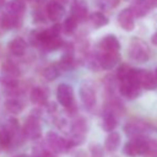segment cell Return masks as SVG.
<instances>
[{
  "instance_id": "6da1fadb",
  "label": "cell",
  "mask_w": 157,
  "mask_h": 157,
  "mask_svg": "<svg viewBox=\"0 0 157 157\" xmlns=\"http://www.w3.org/2000/svg\"><path fill=\"white\" fill-rule=\"evenodd\" d=\"M128 57L138 63H144L151 57V49L145 41L140 37H132L128 45Z\"/></svg>"
},
{
  "instance_id": "7a4b0ae2",
  "label": "cell",
  "mask_w": 157,
  "mask_h": 157,
  "mask_svg": "<svg viewBox=\"0 0 157 157\" xmlns=\"http://www.w3.org/2000/svg\"><path fill=\"white\" fill-rule=\"evenodd\" d=\"M46 144L49 147L48 150L57 154L67 153L72 147H74L70 139L63 138L55 132H48L46 134Z\"/></svg>"
},
{
  "instance_id": "3957f363",
  "label": "cell",
  "mask_w": 157,
  "mask_h": 157,
  "mask_svg": "<svg viewBox=\"0 0 157 157\" xmlns=\"http://www.w3.org/2000/svg\"><path fill=\"white\" fill-rule=\"evenodd\" d=\"M119 91L123 97L129 99V101L136 99L137 97L140 96L141 88L139 87L138 82L135 78V68H132V73L127 78L119 82Z\"/></svg>"
},
{
  "instance_id": "277c9868",
  "label": "cell",
  "mask_w": 157,
  "mask_h": 157,
  "mask_svg": "<svg viewBox=\"0 0 157 157\" xmlns=\"http://www.w3.org/2000/svg\"><path fill=\"white\" fill-rule=\"evenodd\" d=\"M70 132H71V138L68 139L72 141L74 147L80 145L81 143H83V141L86 139V135L88 132L87 120L85 118H82V117H79V118L75 119L72 124H71Z\"/></svg>"
},
{
  "instance_id": "5b68a950",
  "label": "cell",
  "mask_w": 157,
  "mask_h": 157,
  "mask_svg": "<svg viewBox=\"0 0 157 157\" xmlns=\"http://www.w3.org/2000/svg\"><path fill=\"white\" fill-rule=\"evenodd\" d=\"M57 99L59 104L63 106L68 111L74 112L76 110L75 106V97H74V89L72 86L67 83H60L57 88Z\"/></svg>"
},
{
  "instance_id": "8992f818",
  "label": "cell",
  "mask_w": 157,
  "mask_h": 157,
  "mask_svg": "<svg viewBox=\"0 0 157 157\" xmlns=\"http://www.w3.org/2000/svg\"><path fill=\"white\" fill-rule=\"evenodd\" d=\"M79 95H80V99L87 110L91 111L95 106H96L97 103L96 90H95L94 85L91 81L85 80L81 83L80 88H79Z\"/></svg>"
},
{
  "instance_id": "52a82bcc",
  "label": "cell",
  "mask_w": 157,
  "mask_h": 157,
  "mask_svg": "<svg viewBox=\"0 0 157 157\" xmlns=\"http://www.w3.org/2000/svg\"><path fill=\"white\" fill-rule=\"evenodd\" d=\"M21 134L25 138L31 139H39L42 135V126L40 122L39 114H30L27 119L26 122L23 126V130Z\"/></svg>"
},
{
  "instance_id": "ba28073f",
  "label": "cell",
  "mask_w": 157,
  "mask_h": 157,
  "mask_svg": "<svg viewBox=\"0 0 157 157\" xmlns=\"http://www.w3.org/2000/svg\"><path fill=\"white\" fill-rule=\"evenodd\" d=\"M124 132L129 139L144 138L147 137V132H151L152 127L147 123L143 121H129L124 125Z\"/></svg>"
},
{
  "instance_id": "9c48e42d",
  "label": "cell",
  "mask_w": 157,
  "mask_h": 157,
  "mask_svg": "<svg viewBox=\"0 0 157 157\" xmlns=\"http://www.w3.org/2000/svg\"><path fill=\"white\" fill-rule=\"evenodd\" d=\"M147 139V137H144V138L129 139V141H127V142L125 143L124 147H123V153L128 157L144 156Z\"/></svg>"
},
{
  "instance_id": "30bf717a",
  "label": "cell",
  "mask_w": 157,
  "mask_h": 157,
  "mask_svg": "<svg viewBox=\"0 0 157 157\" xmlns=\"http://www.w3.org/2000/svg\"><path fill=\"white\" fill-rule=\"evenodd\" d=\"M135 78H136L141 90L144 89L147 91H151V90H155L157 88L154 74L151 71L135 68Z\"/></svg>"
},
{
  "instance_id": "8fae6325",
  "label": "cell",
  "mask_w": 157,
  "mask_h": 157,
  "mask_svg": "<svg viewBox=\"0 0 157 157\" xmlns=\"http://www.w3.org/2000/svg\"><path fill=\"white\" fill-rule=\"evenodd\" d=\"M99 67L103 70H112L120 62V52H101L97 54Z\"/></svg>"
},
{
  "instance_id": "7c38bea8",
  "label": "cell",
  "mask_w": 157,
  "mask_h": 157,
  "mask_svg": "<svg viewBox=\"0 0 157 157\" xmlns=\"http://www.w3.org/2000/svg\"><path fill=\"white\" fill-rule=\"evenodd\" d=\"M98 49L101 52H120L121 43L116 35L108 34L99 41Z\"/></svg>"
},
{
  "instance_id": "4fadbf2b",
  "label": "cell",
  "mask_w": 157,
  "mask_h": 157,
  "mask_svg": "<svg viewBox=\"0 0 157 157\" xmlns=\"http://www.w3.org/2000/svg\"><path fill=\"white\" fill-rule=\"evenodd\" d=\"M118 23L120 27L126 31H132L135 28V16L129 8L123 9L118 14Z\"/></svg>"
},
{
  "instance_id": "5bb4252c",
  "label": "cell",
  "mask_w": 157,
  "mask_h": 157,
  "mask_svg": "<svg viewBox=\"0 0 157 157\" xmlns=\"http://www.w3.org/2000/svg\"><path fill=\"white\" fill-rule=\"evenodd\" d=\"M64 13H65V9L58 1L54 0L48 2L46 6V14L52 21H59L63 17Z\"/></svg>"
},
{
  "instance_id": "9a60e30c",
  "label": "cell",
  "mask_w": 157,
  "mask_h": 157,
  "mask_svg": "<svg viewBox=\"0 0 157 157\" xmlns=\"http://www.w3.org/2000/svg\"><path fill=\"white\" fill-rule=\"evenodd\" d=\"M71 16L77 21H87V18H89V12H88V8L83 2L75 1L72 4V9H71Z\"/></svg>"
},
{
  "instance_id": "2e32d148",
  "label": "cell",
  "mask_w": 157,
  "mask_h": 157,
  "mask_svg": "<svg viewBox=\"0 0 157 157\" xmlns=\"http://www.w3.org/2000/svg\"><path fill=\"white\" fill-rule=\"evenodd\" d=\"M8 48L13 56L21 57L27 50V43L23 37H15L9 43Z\"/></svg>"
},
{
  "instance_id": "e0dca14e",
  "label": "cell",
  "mask_w": 157,
  "mask_h": 157,
  "mask_svg": "<svg viewBox=\"0 0 157 157\" xmlns=\"http://www.w3.org/2000/svg\"><path fill=\"white\" fill-rule=\"evenodd\" d=\"M48 99V92L42 87H34L30 92V101L33 105H46Z\"/></svg>"
},
{
  "instance_id": "ac0fdd59",
  "label": "cell",
  "mask_w": 157,
  "mask_h": 157,
  "mask_svg": "<svg viewBox=\"0 0 157 157\" xmlns=\"http://www.w3.org/2000/svg\"><path fill=\"white\" fill-rule=\"evenodd\" d=\"M26 10V4L21 0H11L6 6V14L15 17H21Z\"/></svg>"
},
{
  "instance_id": "d6986e66",
  "label": "cell",
  "mask_w": 157,
  "mask_h": 157,
  "mask_svg": "<svg viewBox=\"0 0 157 157\" xmlns=\"http://www.w3.org/2000/svg\"><path fill=\"white\" fill-rule=\"evenodd\" d=\"M121 144V135L118 132H109L105 139V143H104V147L107 152L109 153H113L119 149Z\"/></svg>"
},
{
  "instance_id": "ffe728a7",
  "label": "cell",
  "mask_w": 157,
  "mask_h": 157,
  "mask_svg": "<svg viewBox=\"0 0 157 157\" xmlns=\"http://www.w3.org/2000/svg\"><path fill=\"white\" fill-rule=\"evenodd\" d=\"M129 9L135 17H144L150 12L151 6H149L147 0H135Z\"/></svg>"
},
{
  "instance_id": "44dd1931",
  "label": "cell",
  "mask_w": 157,
  "mask_h": 157,
  "mask_svg": "<svg viewBox=\"0 0 157 157\" xmlns=\"http://www.w3.org/2000/svg\"><path fill=\"white\" fill-rule=\"evenodd\" d=\"M118 126V117L111 112L104 111L103 113V122H101V127L105 132H112L116 127Z\"/></svg>"
},
{
  "instance_id": "7402d4cb",
  "label": "cell",
  "mask_w": 157,
  "mask_h": 157,
  "mask_svg": "<svg viewBox=\"0 0 157 157\" xmlns=\"http://www.w3.org/2000/svg\"><path fill=\"white\" fill-rule=\"evenodd\" d=\"M89 19L91 21L93 28H95V29H99L101 27H105V26H107L109 24V18L104 13L99 12V11L93 12L92 14H90Z\"/></svg>"
},
{
  "instance_id": "603a6c76",
  "label": "cell",
  "mask_w": 157,
  "mask_h": 157,
  "mask_svg": "<svg viewBox=\"0 0 157 157\" xmlns=\"http://www.w3.org/2000/svg\"><path fill=\"white\" fill-rule=\"evenodd\" d=\"M21 17H15L12 15H3V16L0 17V25L1 28L6 30L9 29H14L21 26Z\"/></svg>"
},
{
  "instance_id": "cb8c5ba5",
  "label": "cell",
  "mask_w": 157,
  "mask_h": 157,
  "mask_svg": "<svg viewBox=\"0 0 157 157\" xmlns=\"http://www.w3.org/2000/svg\"><path fill=\"white\" fill-rule=\"evenodd\" d=\"M2 73H3V77L13 79H16L21 74L19 68L17 67L16 64L11 62V61L3 62V64H2Z\"/></svg>"
},
{
  "instance_id": "d4e9b609",
  "label": "cell",
  "mask_w": 157,
  "mask_h": 157,
  "mask_svg": "<svg viewBox=\"0 0 157 157\" xmlns=\"http://www.w3.org/2000/svg\"><path fill=\"white\" fill-rule=\"evenodd\" d=\"M4 108L9 113L19 114L24 109V105L19 99L17 98H9L4 103Z\"/></svg>"
},
{
  "instance_id": "484cf974",
  "label": "cell",
  "mask_w": 157,
  "mask_h": 157,
  "mask_svg": "<svg viewBox=\"0 0 157 157\" xmlns=\"http://www.w3.org/2000/svg\"><path fill=\"white\" fill-rule=\"evenodd\" d=\"M42 46H43L47 52H55V50L62 47L63 41L60 36L49 37V39H47L46 41H44V43L42 44Z\"/></svg>"
},
{
  "instance_id": "4316f807",
  "label": "cell",
  "mask_w": 157,
  "mask_h": 157,
  "mask_svg": "<svg viewBox=\"0 0 157 157\" xmlns=\"http://www.w3.org/2000/svg\"><path fill=\"white\" fill-rule=\"evenodd\" d=\"M13 140H14V137L13 135L6 129L4 126L0 127V147H9L12 144Z\"/></svg>"
},
{
  "instance_id": "83f0119b",
  "label": "cell",
  "mask_w": 157,
  "mask_h": 157,
  "mask_svg": "<svg viewBox=\"0 0 157 157\" xmlns=\"http://www.w3.org/2000/svg\"><path fill=\"white\" fill-rule=\"evenodd\" d=\"M60 72H61L60 68L58 67L57 64H50V65H48L47 67L44 70L43 76L46 80L52 81L56 78H58L59 75H60Z\"/></svg>"
},
{
  "instance_id": "f1b7e54d",
  "label": "cell",
  "mask_w": 157,
  "mask_h": 157,
  "mask_svg": "<svg viewBox=\"0 0 157 157\" xmlns=\"http://www.w3.org/2000/svg\"><path fill=\"white\" fill-rule=\"evenodd\" d=\"M77 26L78 23L73 18L72 16H68L67 18L64 21L63 25L61 26V30H63V32L67 35H72L74 34V32L77 30Z\"/></svg>"
},
{
  "instance_id": "f546056e",
  "label": "cell",
  "mask_w": 157,
  "mask_h": 157,
  "mask_svg": "<svg viewBox=\"0 0 157 157\" xmlns=\"http://www.w3.org/2000/svg\"><path fill=\"white\" fill-rule=\"evenodd\" d=\"M144 157H157V139H147Z\"/></svg>"
},
{
  "instance_id": "4dcf8cb0",
  "label": "cell",
  "mask_w": 157,
  "mask_h": 157,
  "mask_svg": "<svg viewBox=\"0 0 157 157\" xmlns=\"http://www.w3.org/2000/svg\"><path fill=\"white\" fill-rule=\"evenodd\" d=\"M132 67H130L128 64H125V63L121 64L118 67V70H117V79H118L119 82L124 80L125 78H127L130 75V73H132Z\"/></svg>"
},
{
  "instance_id": "1f68e13d",
  "label": "cell",
  "mask_w": 157,
  "mask_h": 157,
  "mask_svg": "<svg viewBox=\"0 0 157 157\" xmlns=\"http://www.w3.org/2000/svg\"><path fill=\"white\" fill-rule=\"evenodd\" d=\"M120 3V0H101V6L105 10H110L114 9Z\"/></svg>"
},
{
  "instance_id": "d6a6232c",
  "label": "cell",
  "mask_w": 157,
  "mask_h": 157,
  "mask_svg": "<svg viewBox=\"0 0 157 157\" xmlns=\"http://www.w3.org/2000/svg\"><path fill=\"white\" fill-rule=\"evenodd\" d=\"M90 152H91L92 157H103L104 156L103 147L99 144H92L91 147H90Z\"/></svg>"
},
{
  "instance_id": "836d02e7",
  "label": "cell",
  "mask_w": 157,
  "mask_h": 157,
  "mask_svg": "<svg viewBox=\"0 0 157 157\" xmlns=\"http://www.w3.org/2000/svg\"><path fill=\"white\" fill-rule=\"evenodd\" d=\"M29 41L33 46H37L39 44V30H33L29 35Z\"/></svg>"
},
{
  "instance_id": "e575fe53",
  "label": "cell",
  "mask_w": 157,
  "mask_h": 157,
  "mask_svg": "<svg viewBox=\"0 0 157 157\" xmlns=\"http://www.w3.org/2000/svg\"><path fill=\"white\" fill-rule=\"evenodd\" d=\"M36 157H56L55 153H52L50 150H41V152L36 154Z\"/></svg>"
},
{
  "instance_id": "d590c367",
  "label": "cell",
  "mask_w": 157,
  "mask_h": 157,
  "mask_svg": "<svg viewBox=\"0 0 157 157\" xmlns=\"http://www.w3.org/2000/svg\"><path fill=\"white\" fill-rule=\"evenodd\" d=\"M147 2L149 3V6H151V9L157 8V0H147Z\"/></svg>"
},
{
  "instance_id": "8d00e7d4",
  "label": "cell",
  "mask_w": 157,
  "mask_h": 157,
  "mask_svg": "<svg viewBox=\"0 0 157 157\" xmlns=\"http://www.w3.org/2000/svg\"><path fill=\"white\" fill-rule=\"evenodd\" d=\"M87 153H86L85 151H78L76 152V154H75L74 157H87Z\"/></svg>"
},
{
  "instance_id": "74e56055",
  "label": "cell",
  "mask_w": 157,
  "mask_h": 157,
  "mask_svg": "<svg viewBox=\"0 0 157 157\" xmlns=\"http://www.w3.org/2000/svg\"><path fill=\"white\" fill-rule=\"evenodd\" d=\"M151 43L153 44L154 46H157V32L154 33L153 36L151 37Z\"/></svg>"
},
{
  "instance_id": "f35d334b",
  "label": "cell",
  "mask_w": 157,
  "mask_h": 157,
  "mask_svg": "<svg viewBox=\"0 0 157 157\" xmlns=\"http://www.w3.org/2000/svg\"><path fill=\"white\" fill-rule=\"evenodd\" d=\"M153 74H154V78H155V81H156V86H157V67L155 68V72H154Z\"/></svg>"
},
{
  "instance_id": "ab89813d",
  "label": "cell",
  "mask_w": 157,
  "mask_h": 157,
  "mask_svg": "<svg viewBox=\"0 0 157 157\" xmlns=\"http://www.w3.org/2000/svg\"><path fill=\"white\" fill-rule=\"evenodd\" d=\"M6 0H0V8H1V6H3L4 4H6Z\"/></svg>"
},
{
  "instance_id": "60d3db41",
  "label": "cell",
  "mask_w": 157,
  "mask_h": 157,
  "mask_svg": "<svg viewBox=\"0 0 157 157\" xmlns=\"http://www.w3.org/2000/svg\"><path fill=\"white\" fill-rule=\"evenodd\" d=\"M21 1H35V2H41L43 0H21Z\"/></svg>"
},
{
  "instance_id": "b9f144b4",
  "label": "cell",
  "mask_w": 157,
  "mask_h": 157,
  "mask_svg": "<svg viewBox=\"0 0 157 157\" xmlns=\"http://www.w3.org/2000/svg\"><path fill=\"white\" fill-rule=\"evenodd\" d=\"M15 157H29L28 155H26V154H19V155L15 156Z\"/></svg>"
}]
</instances>
